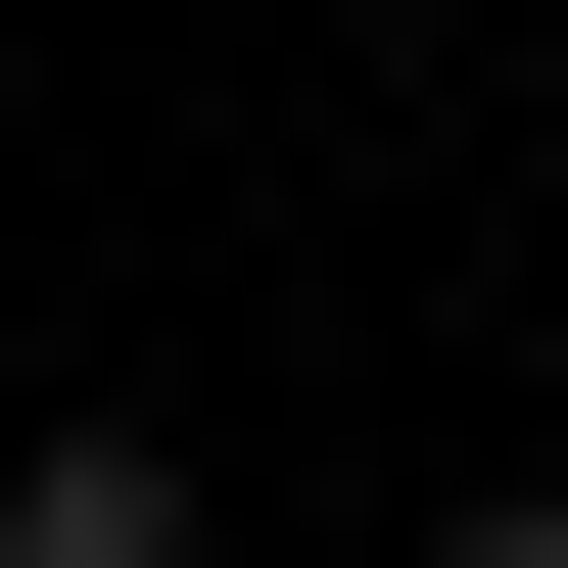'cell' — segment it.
<instances>
[{"instance_id": "obj_2", "label": "cell", "mask_w": 568, "mask_h": 568, "mask_svg": "<svg viewBox=\"0 0 568 568\" xmlns=\"http://www.w3.org/2000/svg\"><path fill=\"white\" fill-rule=\"evenodd\" d=\"M521 474H568V284H521Z\"/></svg>"}, {"instance_id": "obj_1", "label": "cell", "mask_w": 568, "mask_h": 568, "mask_svg": "<svg viewBox=\"0 0 568 568\" xmlns=\"http://www.w3.org/2000/svg\"><path fill=\"white\" fill-rule=\"evenodd\" d=\"M0 568H190V426H142V379H48V426H0Z\"/></svg>"}]
</instances>
